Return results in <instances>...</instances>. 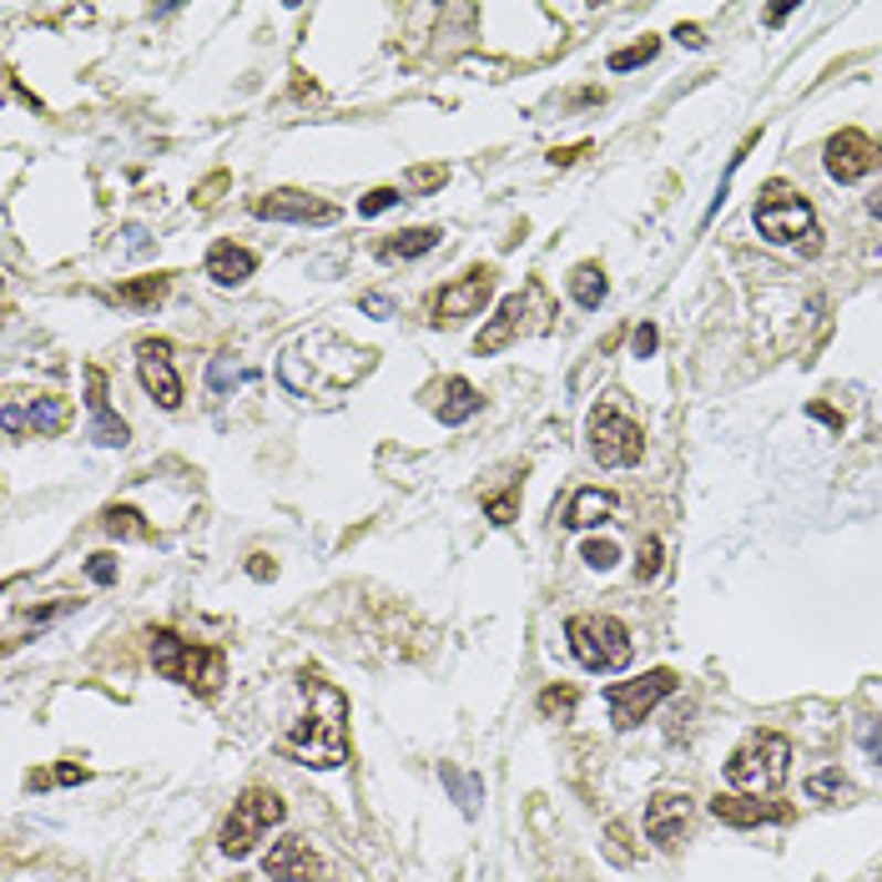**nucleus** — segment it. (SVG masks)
I'll list each match as a JSON object with an SVG mask.
<instances>
[{
	"mask_svg": "<svg viewBox=\"0 0 882 882\" xmlns=\"http://www.w3.org/2000/svg\"><path fill=\"white\" fill-rule=\"evenodd\" d=\"M606 293H610V283H606V267L600 263H580L570 273V298L580 303V308H600Z\"/></svg>",
	"mask_w": 882,
	"mask_h": 882,
	"instance_id": "a878e982",
	"label": "nucleus"
},
{
	"mask_svg": "<svg viewBox=\"0 0 882 882\" xmlns=\"http://www.w3.org/2000/svg\"><path fill=\"white\" fill-rule=\"evenodd\" d=\"M252 378V368H238L232 358H212L207 364V389L212 393H228V389H238V384H248Z\"/></svg>",
	"mask_w": 882,
	"mask_h": 882,
	"instance_id": "cd10ccee",
	"label": "nucleus"
},
{
	"mask_svg": "<svg viewBox=\"0 0 882 882\" xmlns=\"http://www.w3.org/2000/svg\"><path fill=\"white\" fill-rule=\"evenodd\" d=\"M525 308H529L525 293H510V298L500 303V313H494V318L480 328V338H474V354H500V348L515 344L519 323H525Z\"/></svg>",
	"mask_w": 882,
	"mask_h": 882,
	"instance_id": "6ab92c4d",
	"label": "nucleus"
},
{
	"mask_svg": "<svg viewBox=\"0 0 882 882\" xmlns=\"http://www.w3.org/2000/svg\"><path fill=\"white\" fill-rule=\"evenodd\" d=\"M484 515H490L494 525H515V515H519V490L490 494V500H484Z\"/></svg>",
	"mask_w": 882,
	"mask_h": 882,
	"instance_id": "2f4dec72",
	"label": "nucleus"
},
{
	"mask_svg": "<svg viewBox=\"0 0 882 882\" xmlns=\"http://www.w3.org/2000/svg\"><path fill=\"white\" fill-rule=\"evenodd\" d=\"M358 308H364L368 318H393V308H399V303H393L389 293H364V298H358Z\"/></svg>",
	"mask_w": 882,
	"mask_h": 882,
	"instance_id": "4c0bfd02",
	"label": "nucleus"
},
{
	"mask_svg": "<svg viewBox=\"0 0 882 882\" xmlns=\"http://www.w3.org/2000/svg\"><path fill=\"white\" fill-rule=\"evenodd\" d=\"M222 192H228V172H212V177H207V182L192 192V207H202V212H207V207H218Z\"/></svg>",
	"mask_w": 882,
	"mask_h": 882,
	"instance_id": "c9c22d12",
	"label": "nucleus"
},
{
	"mask_svg": "<svg viewBox=\"0 0 882 882\" xmlns=\"http://www.w3.org/2000/svg\"><path fill=\"white\" fill-rule=\"evenodd\" d=\"M655 51H661V41H641V46H626L610 56V71H636L645 66V61H655Z\"/></svg>",
	"mask_w": 882,
	"mask_h": 882,
	"instance_id": "473e14b6",
	"label": "nucleus"
},
{
	"mask_svg": "<svg viewBox=\"0 0 882 882\" xmlns=\"http://www.w3.org/2000/svg\"><path fill=\"white\" fill-rule=\"evenodd\" d=\"M151 665H157V676L177 681V686L197 691V696H218L222 681H228V655L218 645H197V641H182L177 630H151Z\"/></svg>",
	"mask_w": 882,
	"mask_h": 882,
	"instance_id": "20e7f679",
	"label": "nucleus"
},
{
	"mask_svg": "<svg viewBox=\"0 0 882 882\" xmlns=\"http://www.w3.org/2000/svg\"><path fill=\"white\" fill-rule=\"evenodd\" d=\"M374 348H358L338 333H308L298 338L293 348L277 354V384L298 399H323V403H338L358 378L374 374Z\"/></svg>",
	"mask_w": 882,
	"mask_h": 882,
	"instance_id": "f03ea898",
	"label": "nucleus"
},
{
	"mask_svg": "<svg viewBox=\"0 0 882 882\" xmlns=\"http://www.w3.org/2000/svg\"><path fill=\"white\" fill-rule=\"evenodd\" d=\"M232 882H248V878H232Z\"/></svg>",
	"mask_w": 882,
	"mask_h": 882,
	"instance_id": "8fccbe9b",
	"label": "nucleus"
},
{
	"mask_svg": "<svg viewBox=\"0 0 882 882\" xmlns=\"http://www.w3.org/2000/svg\"><path fill=\"white\" fill-rule=\"evenodd\" d=\"M172 293V277L167 273H151V277H132V283H116V303L126 308H157L161 298Z\"/></svg>",
	"mask_w": 882,
	"mask_h": 882,
	"instance_id": "393cba45",
	"label": "nucleus"
},
{
	"mask_svg": "<svg viewBox=\"0 0 882 882\" xmlns=\"http://www.w3.org/2000/svg\"><path fill=\"white\" fill-rule=\"evenodd\" d=\"M616 510H620V500L610 490H575L560 510V525L565 529H596V525H606Z\"/></svg>",
	"mask_w": 882,
	"mask_h": 882,
	"instance_id": "aec40b11",
	"label": "nucleus"
},
{
	"mask_svg": "<svg viewBox=\"0 0 882 882\" xmlns=\"http://www.w3.org/2000/svg\"><path fill=\"white\" fill-rule=\"evenodd\" d=\"M71 399H56V393H41V399H31V409H25V419H31V429L35 434H46V439H56V434H66L71 429Z\"/></svg>",
	"mask_w": 882,
	"mask_h": 882,
	"instance_id": "5701e85b",
	"label": "nucleus"
},
{
	"mask_svg": "<svg viewBox=\"0 0 882 882\" xmlns=\"http://www.w3.org/2000/svg\"><path fill=\"white\" fill-rule=\"evenodd\" d=\"M655 344H661V333H655L651 323H641V328H636V338H630V348H636V358H651V354H655Z\"/></svg>",
	"mask_w": 882,
	"mask_h": 882,
	"instance_id": "a19ab883",
	"label": "nucleus"
},
{
	"mask_svg": "<svg viewBox=\"0 0 882 882\" xmlns=\"http://www.w3.org/2000/svg\"><path fill=\"white\" fill-rule=\"evenodd\" d=\"M655 570H661V539H645L641 560H636V580H651Z\"/></svg>",
	"mask_w": 882,
	"mask_h": 882,
	"instance_id": "58836bf2",
	"label": "nucleus"
},
{
	"mask_svg": "<svg viewBox=\"0 0 882 882\" xmlns=\"http://www.w3.org/2000/svg\"><path fill=\"white\" fill-rule=\"evenodd\" d=\"M585 439H590V459H596L600 470H630V464H641V454H645L641 424H636L630 413H620L616 403H596V409H590Z\"/></svg>",
	"mask_w": 882,
	"mask_h": 882,
	"instance_id": "6e6552de",
	"label": "nucleus"
},
{
	"mask_svg": "<svg viewBox=\"0 0 882 882\" xmlns=\"http://www.w3.org/2000/svg\"><path fill=\"white\" fill-rule=\"evenodd\" d=\"M439 781L449 787V797L459 802V812H464V817L480 812V802H484V781H480V777H470V771H459L454 762H439Z\"/></svg>",
	"mask_w": 882,
	"mask_h": 882,
	"instance_id": "b1692460",
	"label": "nucleus"
},
{
	"mask_svg": "<svg viewBox=\"0 0 882 882\" xmlns=\"http://www.w3.org/2000/svg\"><path fill=\"white\" fill-rule=\"evenodd\" d=\"M137 378L161 409H177V403H182V378H177V368H172V344H167V338H141L137 344Z\"/></svg>",
	"mask_w": 882,
	"mask_h": 882,
	"instance_id": "ddd939ff",
	"label": "nucleus"
},
{
	"mask_svg": "<svg viewBox=\"0 0 882 882\" xmlns=\"http://www.w3.org/2000/svg\"><path fill=\"white\" fill-rule=\"evenodd\" d=\"M676 41H681V46H691V51H701V46H706V35H701L696 25H676Z\"/></svg>",
	"mask_w": 882,
	"mask_h": 882,
	"instance_id": "a18cd8bd",
	"label": "nucleus"
},
{
	"mask_svg": "<svg viewBox=\"0 0 882 882\" xmlns=\"http://www.w3.org/2000/svg\"><path fill=\"white\" fill-rule=\"evenodd\" d=\"M252 575H258V580H267V575H273V565H267V555H252V565H248Z\"/></svg>",
	"mask_w": 882,
	"mask_h": 882,
	"instance_id": "49530a36",
	"label": "nucleus"
},
{
	"mask_svg": "<svg viewBox=\"0 0 882 882\" xmlns=\"http://www.w3.org/2000/svg\"><path fill=\"white\" fill-rule=\"evenodd\" d=\"M399 202H403V187H374L368 197H358V218H378V212H389Z\"/></svg>",
	"mask_w": 882,
	"mask_h": 882,
	"instance_id": "7c9ffc66",
	"label": "nucleus"
},
{
	"mask_svg": "<svg viewBox=\"0 0 882 882\" xmlns=\"http://www.w3.org/2000/svg\"><path fill=\"white\" fill-rule=\"evenodd\" d=\"M263 872L273 882H318L323 858L308 848V837H283V842L263 858Z\"/></svg>",
	"mask_w": 882,
	"mask_h": 882,
	"instance_id": "dca6fc26",
	"label": "nucleus"
},
{
	"mask_svg": "<svg viewBox=\"0 0 882 882\" xmlns=\"http://www.w3.org/2000/svg\"><path fill=\"white\" fill-rule=\"evenodd\" d=\"M862 752H868L872 762H878V767H882V722H878V726H868V732H862Z\"/></svg>",
	"mask_w": 882,
	"mask_h": 882,
	"instance_id": "79ce46f5",
	"label": "nucleus"
},
{
	"mask_svg": "<svg viewBox=\"0 0 882 882\" xmlns=\"http://www.w3.org/2000/svg\"><path fill=\"white\" fill-rule=\"evenodd\" d=\"M252 273H258V258L248 248H238L232 238H218L207 248V277L218 287H242Z\"/></svg>",
	"mask_w": 882,
	"mask_h": 882,
	"instance_id": "a211bd4d",
	"label": "nucleus"
},
{
	"mask_svg": "<svg viewBox=\"0 0 882 882\" xmlns=\"http://www.w3.org/2000/svg\"><path fill=\"white\" fill-rule=\"evenodd\" d=\"M444 177H449V167H413V172L403 177V187H409V192H434V187H444Z\"/></svg>",
	"mask_w": 882,
	"mask_h": 882,
	"instance_id": "f704fd0d",
	"label": "nucleus"
},
{
	"mask_svg": "<svg viewBox=\"0 0 882 882\" xmlns=\"http://www.w3.org/2000/svg\"><path fill=\"white\" fill-rule=\"evenodd\" d=\"M102 525L112 529V535H132V539H151V529L141 525V515L137 510H126V504H112V510H106L102 515Z\"/></svg>",
	"mask_w": 882,
	"mask_h": 882,
	"instance_id": "c85d7f7f",
	"label": "nucleus"
},
{
	"mask_svg": "<svg viewBox=\"0 0 882 882\" xmlns=\"http://www.w3.org/2000/svg\"><path fill=\"white\" fill-rule=\"evenodd\" d=\"M711 817L726 827H762V822H791V807L787 802H762L752 791H716L711 797Z\"/></svg>",
	"mask_w": 882,
	"mask_h": 882,
	"instance_id": "2eb2a0df",
	"label": "nucleus"
},
{
	"mask_svg": "<svg viewBox=\"0 0 882 882\" xmlns=\"http://www.w3.org/2000/svg\"><path fill=\"white\" fill-rule=\"evenodd\" d=\"M565 641H570V655L585 665V671H626L636 645H630V630L626 620L616 616H596V610H585V616H570L565 620Z\"/></svg>",
	"mask_w": 882,
	"mask_h": 882,
	"instance_id": "39448f33",
	"label": "nucleus"
},
{
	"mask_svg": "<svg viewBox=\"0 0 882 882\" xmlns=\"http://www.w3.org/2000/svg\"><path fill=\"white\" fill-rule=\"evenodd\" d=\"M0 419H6V434H21V429L31 424V419H25V413L15 409V403H6V413H0Z\"/></svg>",
	"mask_w": 882,
	"mask_h": 882,
	"instance_id": "c03bdc74",
	"label": "nucleus"
},
{
	"mask_svg": "<svg viewBox=\"0 0 882 882\" xmlns=\"http://www.w3.org/2000/svg\"><path fill=\"white\" fill-rule=\"evenodd\" d=\"M822 167H827V177H832V182H862V177H868L872 167H882V147L868 137V132L848 126V132H837V137H827Z\"/></svg>",
	"mask_w": 882,
	"mask_h": 882,
	"instance_id": "f8f14e48",
	"label": "nucleus"
},
{
	"mask_svg": "<svg viewBox=\"0 0 882 882\" xmlns=\"http://www.w3.org/2000/svg\"><path fill=\"white\" fill-rule=\"evenodd\" d=\"M787 15H791V6H771V11H767V21H771V25H781V21H787Z\"/></svg>",
	"mask_w": 882,
	"mask_h": 882,
	"instance_id": "de8ad7c7",
	"label": "nucleus"
},
{
	"mask_svg": "<svg viewBox=\"0 0 882 882\" xmlns=\"http://www.w3.org/2000/svg\"><path fill=\"white\" fill-rule=\"evenodd\" d=\"M298 691H303V716L283 732L277 752L313 771L344 767L348 762V696L323 676L318 665H303L298 671Z\"/></svg>",
	"mask_w": 882,
	"mask_h": 882,
	"instance_id": "f257e3e1",
	"label": "nucleus"
},
{
	"mask_svg": "<svg viewBox=\"0 0 882 882\" xmlns=\"http://www.w3.org/2000/svg\"><path fill=\"white\" fill-rule=\"evenodd\" d=\"M681 686V676L671 671V665H655V671H645L641 681H616V686H606V706H610V722L620 726V732H630V726H641L645 716H651L655 706H661L671 691Z\"/></svg>",
	"mask_w": 882,
	"mask_h": 882,
	"instance_id": "1a4fd4ad",
	"label": "nucleus"
},
{
	"mask_svg": "<svg viewBox=\"0 0 882 882\" xmlns=\"http://www.w3.org/2000/svg\"><path fill=\"white\" fill-rule=\"evenodd\" d=\"M852 791V781L842 777V771H817V777H807V797H812V802H832V797H848Z\"/></svg>",
	"mask_w": 882,
	"mask_h": 882,
	"instance_id": "c756f323",
	"label": "nucleus"
},
{
	"mask_svg": "<svg viewBox=\"0 0 882 882\" xmlns=\"http://www.w3.org/2000/svg\"><path fill=\"white\" fill-rule=\"evenodd\" d=\"M868 207H872V218H878V222H882V192H878V197H872V202H868Z\"/></svg>",
	"mask_w": 882,
	"mask_h": 882,
	"instance_id": "09e8293b",
	"label": "nucleus"
},
{
	"mask_svg": "<svg viewBox=\"0 0 882 882\" xmlns=\"http://www.w3.org/2000/svg\"><path fill=\"white\" fill-rule=\"evenodd\" d=\"M86 575H92L96 585H116V555H92V560H86Z\"/></svg>",
	"mask_w": 882,
	"mask_h": 882,
	"instance_id": "ea45409f",
	"label": "nucleus"
},
{
	"mask_svg": "<svg viewBox=\"0 0 882 882\" xmlns=\"http://www.w3.org/2000/svg\"><path fill=\"white\" fill-rule=\"evenodd\" d=\"M86 403H92V439L102 449H126L132 444V429H126L122 413H112L106 403V374L102 368H86Z\"/></svg>",
	"mask_w": 882,
	"mask_h": 882,
	"instance_id": "f3484780",
	"label": "nucleus"
},
{
	"mask_svg": "<svg viewBox=\"0 0 882 882\" xmlns=\"http://www.w3.org/2000/svg\"><path fill=\"white\" fill-rule=\"evenodd\" d=\"M580 560L590 565V570H610V565L620 560V550L610 545V539H585V545H580Z\"/></svg>",
	"mask_w": 882,
	"mask_h": 882,
	"instance_id": "72a5a7b5",
	"label": "nucleus"
},
{
	"mask_svg": "<svg viewBox=\"0 0 882 882\" xmlns=\"http://www.w3.org/2000/svg\"><path fill=\"white\" fill-rule=\"evenodd\" d=\"M252 212L267 222H303V228H328V222L344 218V207L323 202L313 192H298V187H273V192L252 197Z\"/></svg>",
	"mask_w": 882,
	"mask_h": 882,
	"instance_id": "9b49d317",
	"label": "nucleus"
},
{
	"mask_svg": "<svg viewBox=\"0 0 882 882\" xmlns=\"http://www.w3.org/2000/svg\"><path fill=\"white\" fill-rule=\"evenodd\" d=\"M434 413L439 424H470L474 413H480V389H474L470 378H444V389L434 393Z\"/></svg>",
	"mask_w": 882,
	"mask_h": 882,
	"instance_id": "412c9836",
	"label": "nucleus"
},
{
	"mask_svg": "<svg viewBox=\"0 0 882 882\" xmlns=\"http://www.w3.org/2000/svg\"><path fill=\"white\" fill-rule=\"evenodd\" d=\"M283 817H287V802L277 797L273 787H248L238 802H232V812L222 817L218 852H222V858H248V852L258 848L273 827H283Z\"/></svg>",
	"mask_w": 882,
	"mask_h": 882,
	"instance_id": "0eeeda50",
	"label": "nucleus"
},
{
	"mask_svg": "<svg viewBox=\"0 0 882 882\" xmlns=\"http://www.w3.org/2000/svg\"><path fill=\"white\" fill-rule=\"evenodd\" d=\"M535 706H539V716H550V722H555V716L570 722L575 706H580V696H575V686H550V691H539Z\"/></svg>",
	"mask_w": 882,
	"mask_h": 882,
	"instance_id": "bb28decb",
	"label": "nucleus"
},
{
	"mask_svg": "<svg viewBox=\"0 0 882 882\" xmlns=\"http://www.w3.org/2000/svg\"><path fill=\"white\" fill-rule=\"evenodd\" d=\"M494 277L500 273L484 263V267L459 273L454 283H444L434 293V303H429V323H434V328H454V323H464V318H480L484 303L494 298Z\"/></svg>",
	"mask_w": 882,
	"mask_h": 882,
	"instance_id": "9d476101",
	"label": "nucleus"
},
{
	"mask_svg": "<svg viewBox=\"0 0 882 882\" xmlns=\"http://www.w3.org/2000/svg\"><path fill=\"white\" fill-rule=\"evenodd\" d=\"M791 777V742L781 732H752L732 756H726V781L736 791H777Z\"/></svg>",
	"mask_w": 882,
	"mask_h": 882,
	"instance_id": "423d86ee",
	"label": "nucleus"
},
{
	"mask_svg": "<svg viewBox=\"0 0 882 882\" xmlns=\"http://www.w3.org/2000/svg\"><path fill=\"white\" fill-rule=\"evenodd\" d=\"M756 232L771 242V248H802L807 258L822 252V228H817V212L791 182H767L756 197Z\"/></svg>",
	"mask_w": 882,
	"mask_h": 882,
	"instance_id": "7ed1b4c3",
	"label": "nucleus"
},
{
	"mask_svg": "<svg viewBox=\"0 0 882 882\" xmlns=\"http://www.w3.org/2000/svg\"><path fill=\"white\" fill-rule=\"evenodd\" d=\"M691 812H696L691 791H655L651 802H645V837L665 852L681 848V837H686V827H691Z\"/></svg>",
	"mask_w": 882,
	"mask_h": 882,
	"instance_id": "4468645a",
	"label": "nucleus"
},
{
	"mask_svg": "<svg viewBox=\"0 0 882 882\" xmlns=\"http://www.w3.org/2000/svg\"><path fill=\"white\" fill-rule=\"evenodd\" d=\"M439 242H444V232H439V228H409V232H393V238L378 242V258H384V263H409V258L434 252Z\"/></svg>",
	"mask_w": 882,
	"mask_h": 882,
	"instance_id": "4be33fe9",
	"label": "nucleus"
},
{
	"mask_svg": "<svg viewBox=\"0 0 882 882\" xmlns=\"http://www.w3.org/2000/svg\"><path fill=\"white\" fill-rule=\"evenodd\" d=\"M51 781H61V787H76V781H86V767H76V762H61L51 777H35V771H31V787H51Z\"/></svg>",
	"mask_w": 882,
	"mask_h": 882,
	"instance_id": "e433bc0d",
	"label": "nucleus"
},
{
	"mask_svg": "<svg viewBox=\"0 0 882 882\" xmlns=\"http://www.w3.org/2000/svg\"><path fill=\"white\" fill-rule=\"evenodd\" d=\"M585 151H590L585 141H580V147H555V151H550V161H555V167H570V161H580Z\"/></svg>",
	"mask_w": 882,
	"mask_h": 882,
	"instance_id": "37998d69",
	"label": "nucleus"
}]
</instances>
